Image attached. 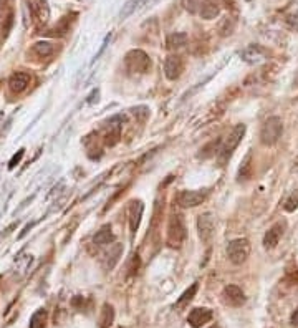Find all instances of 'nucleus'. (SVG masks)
Wrapping results in <instances>:
<instances>
[{
    "label": "nucleus",
    "mask_w": 298,
    "mask_h": 328,
    "mask_svg": "<svg viewBox=\"0 0 298 328\" xmlns=\"http://www.w3.org/2000/svg\"><path fill=\"white\" fill-rule=\"evenodd\" d=\"M32 52L35 53L38 58H48L55 53V45L50 42H37L32 47Z\"/></svg>",
    "instance_id": "19"
},
{
    "label": "nucleus",
    "mask_w": 298,
    "mask_h": 328,
    "mask_svg": "<svg viewBox=\"0 0 298 328\" xmlns=\"http://www.w3.org/2000/svg\"><path fill=\"white\" fill-rule=\"evenodd\" d=\"M146 2L147 0H128V2L123 5V10H121V14H119V17H121L123 20L128 19L129 15H133L136 10L141 9Z\"/></svg>",
    "instance_id": "24"
},
{
    "label": "nucleus",
    "mask_w": 298,
    "mask_h": 328,
    "mask_svg": "<svg viewBox=\"0 0 298 328\" xmlns=\"http://www.w3.org/2000/svg\"><path fill=\"white\" fill-rule=\"evenodd\" d=\"M142 211H144V204L139 199L129 202V229L133 234H136V230L139 229Z\"/></svg>",
    "instance_id": "15"
},
{
    "label": "nucleus",
    "mask_w": 298,
    "mask_h": 328,
    "mask_svg": "<svg viewBox=\"0 0 298 328\" xmlns=\"http://www.w3.org/2000/svg\"><path fill=\"white\" fill-rule=\"evenodd\" d=\"M214 230H215V224H214V217H212L210 212H205L202 216H199L197 219V232L200 240L204 244H209L214 237Z\"/></svg>",
    "instance_id": "8"
},
{
    "label": "nucleus",
    "mask_w": 298,
    "mask_h": 328,
    "mask_svg": "<svg viewBox=\"0 0 298 328\" xmlns=\"http://www.w3.org/2000/svg\"><path fill=\"white\" fill-rule=\"evenodd\" d=\"M283 207H285L286 212H293L295 209L298 207V189L288 197V199L285 201V206H283Z\"/></svg>",
    "instance_id": "29"
},
{
    "label": "nucleus",
    "mask_w": 298,
    "mask_h": 328,
    "mask_svg": "<svg viewBox=\"0 0 298 328\" xmlns=\"http://www.w3.org/2000/svg\"><path fill=\"white\" fill-rule=\"evenodd\" d=\"M212 320V310L210 308H204V307H197L194 308L187 316V323L192 328H200L202 325L209 323Z\"/></svg>",
    "instance_id": "12"
},
{
    "label": "nucleus",
    "mask_w": 298,
    "mask_h": 328,
    "mask_svg": "<svg viewBox=\"0 0 298 328\" xmlns=\"http://www.w3.org/2000/svg\"><path fill=\"white\" fill-rule=\"evenodd\" d=\"M197 288H199V285L197 284H192L191 287L187 288V290L182 293V295L177 298V302H176V305L174 307L176 308H184L186 305H189V302L192 300L194 297H196V293H197Z\"/></svg>",
    "instance_id": "23"
},
{
    "label": "nucleus",
    "mask_w": 298,
    "mask_h": 328,
    "mask_svg": "<svg viewBox=\"0 0 298 328\" xmlns=\"http://www.w3.org/2000/svg\"><path fill=\"white\" fill-rule=\"evenodd\" d=\"M220 297H222V302L229 305V307H242L245 303V293L242 288L237 285L224 287Z\"/></svg>",
    "instance_id": "9"
},
{
    "label": "nucleus",
    "mask_w": 298,
    "mask_h": 328,
    "mask_svg": "<svg viewBox=\"0 0 298 328\" xmlns=\"http://www.w3.org/2000/svg\"><path fill=\"white\" fill-rule=\"evenodd\" d=\"M252 171H254V168H252V154L249 152V154L245 156V159L242 161V166L239 168V174H237L239 183H245V181H249L252 178Z\"/></svg>",
    "instance_id": "20"
},
{
    "label": "nucleus",
    "mask_w": 298,
    "mask_h": 328,
    "mask_svg": "<svg viewBox=\"0 0 298 328\" xmlns=\"http://www.w3.org/2000/svg\"><path fill=\"white\" fill-rule=\"evenodd\" d=\"M283 133V123L278 116H270L268 120L262 124L260 129V141L265 146H273L277 141L282 138Z\"/></svg>",
    "instance_id": "4"
},
{
    "label": "nucleus",
    "mask_w": 298,
    "mask_h": 328,
    "mask_svg": "<svg viewBox=\"0 0 298 328\" xmlns=\"http://www.w3.org/2000/svg\"><path fill=\"white\" fill-rule=\"evenodd\" d=\"M114 321V308L113 305L105 303L101 308V315H100V328H110Z\"/></svg>",
    "instance_id": "21"
},
{
    "label": "nucleus",
    "mask_w": 298,
    "mask_h": 328,
    "mask_svg": "<svg viewBox=\"0 0 298 328\" xmlns=\"http://www.w3.org/2000/svg\"><path fill=\"white\" fill-rule=\"evenodd\" d=\"M137 269H139V259H137V256H134L133 259H131V264H129V275H134L137 272Z\"/></svg>",
    "instance_id": "30"
},
{
    "label": "nucleus",
    "mask_w": 298,
    "mask_h": 328,
    "mask_svg": "<svg viewBox=\"0 0 298 328\" xmlns=\"http://www.w3.org/2000/svg\"><path fill=\"white\" fill-rule=\"evenodd\" d=\"M290 321H291V325H298V307L295 308V312L291 313V318H290Z\"/></svg>",
    "instance_id": "32"
},
{
    "label": "nucleus",
    "mask_w": 298,
    "mask_h": 328,
    "mask_svg": "<svg viewBox=\"0 0 298 328\" xmlns=\"http://www.w3.org/2000/svg\"><path fill=\"white\" fill-rule=\"evenodd\" d=\"M187 43V35L182 32H176V33H171L166 40V45H168L169 50H177V48H182L184 45Z\"/></svg>",
    "instance_id": "22"
},
{
    "label": "nucleus",
    "mask_w": 298,
    "mask_h": 328,
    "mask_svg": "<svg viewBox=\"0 0 298 328\" xmlns=\"http://www.w3.org/2000/svg\"><path fill=\"white\" fill-rule=\"evenodd\" d=\"M283 232H285V224L283 222L273 224L272 227L265 232V235H263V247H265L267 251H272V249H275L278 245L280 239H282Z\"/></svg>",
    "instance_id": "11"
},
{
    "label": "nucleus",
    "mask_w": 298,
    "mask_h": 328,
    "mask_svg": "<svg viewBox=\"0 0 298 328\" xmlns=\"http://www.w3.org/2000/svg\"><path fill=\"white\" fill-rule=\"evenodd\" d=\"M219 14H220L219 0H204L202 5H200L199 15L202 17L204 20H214Z\"/></svg>",
    "instance_id": "17"
},
{
    "label": "nucleus",
    "mask_w": 298,
    "mask_h": 328,
    "mask_svg": "<svg viewBox=\"0 0 298 328\" xmlns=\"http://www.w3.org/2000/svg\"><path fill=\"white\" fill-rule=\"evenodd\" d=\"M200 5H202V0H182V7H184L187 12H191V14L199 12Z\"/></svg>",
    "instance_id": "28"
},
{
    "label": "nucleus",
    "mask_w": 298,
    "mask_h": 328,
    "mask_svg": "<svg viewBox=\"0 0 298 328\" xmlns=\"http://www.w3.org/2000/svg\"><path fill=\"white\" fill-rule=\"evenodd\" d=\"M227 257L234 265H242L250 257V242L247 239H236L229 242Z\"/></svg>",
    "instance_id": "5"
},
{
    "label": "nucleus",
    "mask_w": 298,
    "mask_h": 328,
    "mask_svg": "<svg viewBox=\"0 0 298 328\" xmlns=\"http://www.w3.org/2000/svg\"><path fill=\"white\" fill-rule=\"evenodd\" d=\"M219 149H220V141H212V143H209L207 146H204V148L200 149L199 157H204V159H207V157L217 154Z\"/></svg>",
    "instance_id": "27"
},
{
    "label": "nucleus",
    "mask_w": 298,
    "mask_h": 328,
    "mask_svg": "<svg viewBox=\"0 0 298 328\" xmlns=\"http://www.w3.org/2000/svg\"><path fill=\"white\" fill-rule=\"evenodd\" d=\"M244 61H247V63H260L262 60H265L267 56V50L260 47V45H249L247 48L244 50L242 53H240Z\"/></svg>",
    "instance_id": "14"
},
{
    "label": "nucleus",
    "mask_w": 298,
    "mask_h": 328,
    "mask_svg": "<svg viewBox=\"0 0 298 328\" xmlns=\"http://www.w3.org/2000/svg\"><path fill=\"white\" fill-rule=\"evenodd\" d=\"M210 328H217V326H210Z\"/></svg>",
    "instance_id": "33"
},
{
    "label": "nucleus",
    "mask_w": 298,
    "mask_h": 328,
    "mask_svg": "<svg viewBox=\"0 0 298 328\" xmlns=\"http://www.w3.org/2000/svg\"><path fill=\"white\" fill-rule=\"evenodd\" d=\"M186 224L181 214H171L168 222V245L173 249H179L186 239Z\"/></svg>",
    "instance_id": "2"
},
{
    "label": "nucleus",
    "mask_w": 298,
    "mask_h": 328,
    "mask_svg": "<svg viewBox=\"0 0 298 328\" xmlns=\"http://www.w3.org/2000/svg\"><path fill=\"white\" fill-rule=\"evenodd\" d=\"M182 71H184V60L179 55H169L164 61V75L168 80L176 81L179 80Z\"/></svg>",
    "instance_id": "7"
},
{
    "label": "nucleus",
    "mask_w": 298,
    "mask_h": 328,
    "mask_svg": "<svg viewBox=\"0 0 298 328\" xmlns=\"http://www.w3.org/2000/svg\"><path fill=\"white\" fill-rule=\"evenodd\" d=\"M245 131H247V128H245V124H236V126L232 128V131L227 134L226 139H224V143L220 146L219 152H217V156H219V164L224 166L229 159H231L232 152L236 151V148L240 144V141L244 139L245 136Z\"/></svg>",
    "instance_id": "1"
},
{
    "label": "nucleus",
    "mask_w": 298,
    "mask_h": 328,
    "mask_svg": "<svg viewBox=\"0 0 298 328\" xmlns=\"http://www.w3.org/2000/svg\"><path fill=\"white\" fill-rule=\"evenodd\" d=\"M28 85H30V75L25 71H17L9 78V88L12 90L14 93L25 92Z\"/></svg>",
    "instance_id": "16"
},
{
    "label": "nucleus",
    "mask_w": 298,
    "mask_h": 328,
    "mask_svg": "<svg viewBox=\"0 0 298 328\" xmlns=\"http://www.w3.org/2000/svg\"><path fill=\"white\" fill-rule=\"evenodd\" d=\"M35 12L38 15L40 22H43V24H47L48 19H50V9L47 5V0H37L35 4Z\"/></svg>",
    "instance_id": "26"
},
{
    "label": "nucleus",
    "mask_w": 298,
    "mask_h": 328,
    "mask_svg": "<svg viewBox=\"0 0 298 328\" xmlns=\"http://www.w3.org/2000/svg\"><path fill=\"white\" fill-rule=\"evenodd\" d=\"M22 156H24V149H20L19 152H17V154L12 157V159H10V162H9V168L12 169V168H15L17 164L20 162V159H22Z\"/></svg>",
    "instance_id": "31"
},
{
    "label": "nucleus",
    "mask_w": 298,
    "mask_h": 328,
    "mask_svg": "<svg viewBox=\"0 0 298 328\" xmlns=\"http://www.w3.org/2000/svg\"><path fill=\"white\" fill-rule=\"evenodd\" d=\"M121 116H114L108 121L105 133H103V141H105L106 146H114L121 138Z\"/></svg>",
    "instance_id": "10"
},
{
    "label": "nucleus",
    "mask_w": 298,
    "mask_h": 328,
    "mask_svg": "<svg viewBox=\"0 0 298 328\" xmlns=\"http://www.w3.org/2000/svg\"><path fill=\"white\" fill-rule=\"evenodd\" d=\"M113 240H114V235H113V232H111V225H110V224L103 225V227H101L98 232L95 234V237H93V244L98 245V247L110 245V244H113Z\"/></svg>",
    "instance_id": "18"
},
{
    "label": "nucleus",
    "mask_w": 298,
    "mask_h": 328,
    "mask_svg": "<svg viewBox=\"0 0 298 328\" xmlns=\"http://www.w3.org/2000/svg\"><path fill=\"white\" fill-rule=\"evenodd\" d=\"M124 65L134 75H144L151 68V58L142 50H129L124 56Z\"/></svg>",
    "instance_id": "3"
},
{
    "label": "nucleus",
    "mask_w": 298,
    "mask_h": 328,
    "mask_svg": "<svg viewBox=\"0 0 298 328\" xmlns=\"http://www.w3.org/2000/svg\"><path fill=\"white\" fill-rule=\"evenodd\" d=\"M28 328H47V310L40 308L30 318V326Z\"/></svg>",
    "instance_id": "25"
},
{
    "label": "nucleus",
    "mask_w": 298,
    "mask_h": 328,
    "mask_svg": "<svg viewBox=\"0 0 298 328\" xmlns=\"http://www.w3.org/2000/svg\"><path fill=\"white\" fill-rule=\"evenodd\" d=\"M209 191L207 189H194V191H181L179 194L176 196V202L177 206L182 209H191V207H197L199 204L207 199Z\"/></svg>",
    "instance_id": "6"
},
{
    "label": "nucleus",
    "mask_w": 298,
    "mask_h": 328,
    "mask_svg": "<svg viewBox=\"0 0 298 328\" xmlns=\"http://www.w3.org/2000/svg\"><path fill=\"white\" fill-rule=\"evenodd\" d=\"M123 254V245L118 244V242H113L110 244V249L105 252V257H103V267L106 270H113L114 265L119 262V257Z\"/></svg>",
    "instance_id": "13"
}]
</instances>
